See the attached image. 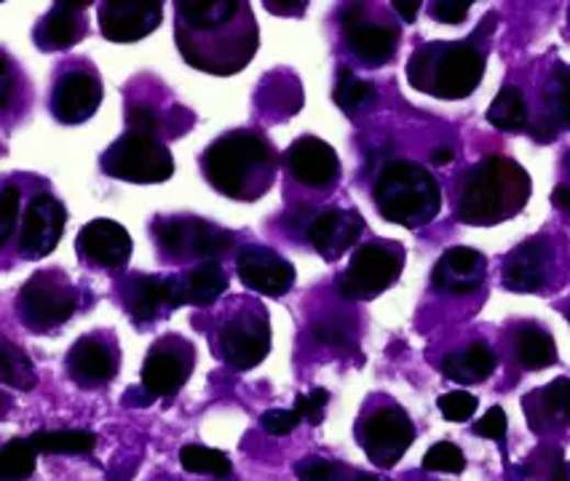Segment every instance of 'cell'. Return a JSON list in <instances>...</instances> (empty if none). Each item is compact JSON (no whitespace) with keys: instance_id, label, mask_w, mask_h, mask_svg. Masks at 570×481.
Listing matches in <instances>:
<instances>
[{"instance_id":"ba28073f","label":"cell","mask_w":570,"mask_h":481,"mask_svg":"<svg viewBox=\"0 0 570 481\" xmlns=\"http://www.w3.org/2000/svg\"><path fill=\"white\" fill-rule=\"evenodd\" d=\"M400 251L385 244H365L354 251L351 265L338 279V292L346 300H372L400 279Z\"/></svg>"},{"instance_id":"e0dca14e","label":"cell","mask_w":570,"mask_h":481,"mask_svg":"<svg viewBox=\"0 0 570 481\" xmlns=\"http://www.w3.org/2000/svg\"><path fill=\"white\" fill-rule=\"evenodd\" d=\"M287 166L298 182L309 188H333L338 182V153L318 137H300L287 150Z\"/></svg>"},{"instance_id":"f5cc1de1","label":"cell","mask_w":570,"mask_h":481,"mask_svg":"<svg viewBox=\"0 0 570 481\" xmlns=\"http://www.w3.org/2000/svg\"><path fill=\"white\" fill-rule=\"evenodd\" d=\"M568 318H570V313H568Z\"/></svg>"},{"instance_id":"7bdbcfd3","label":"cell","mask_w":570,"mask_h":481,"mask_svg":"<svg viewBox=\"0 0 570 481\" xmlns=\"http://www.w3.org/2000/svg\"><path fill=\"white\" fill-rule=\"evenodd\" d=\"M469 9H471L469 0H437V3L432 5V14L437 22L458 24L469 16Z\"/></svg>"},{"instance_id":"8d00e7d4","label":"cell","mask_w":570,"mask_h":481,"mask_svg":"<svg viewBox=\"0 0 570 481\" xmlns=\"http://www.w3.org/2000/svg\"><path fill=\"white\" fill-rule=\"evenodd\" d=\"M16 220H20V190L14 184H5L0 195V244H9Z\"/></svg>"},{"instance_id":"bcb514c9","label":"cell","mask_w":570,"mask_h":481,"mask_svg":"<svg viewBox=\"0 0 570 481\" xmlns=\"http://www.w3.org/2000/svg\"><path fill=\"white\" fill-rule=\"evenodd\" d=\"M394 9L400 11L404 22H415V16L421 11V0H394Z\"/></svg>"},{"instance_id":"4dcf8cb0","label":"cell","mask_w":570,"mask_h":481,"mask_svg":"<svg viewBox=\"0 0 570 481\" xmlns=\"http://www.w3.org/2000/svg\"><path fill=\"white\" fill-rule=\"evenodd\" d=\"M35 458L38 449L27 439H11L0 449V479L3 481H24L35 473Z\"/></svg>"},{"instance_id":"5bb4252c","label":"cell","mask_w":570,"mask_h":481,"mask_svg":"<svg viewBox=\"0 0 570 481\" xmlns=\"http://www.w3.org/2000/svg\"><path fill=\"white\" fill-rule=\"evenodd\" d=\"M102 102V83L94 70H67L52 91V110L59 123H83L97 113Z\"/></svg>"},{"instance_id":"83f0119b","label":"cell","mask_w":570,"mask_h":481,"mask_svg":"<svg viewBox=\"0 0 570 481\" xmlns=\"http://www.w3.org/2000/svg\"><path fill=\"white\" fill-rule=\"evenodd\" d=\"M38 455H89L97 447L91 430H35L30 436Z\"/></svg>"},{"instance_id":"f35d334b","label":"cell","mask_w":570,"mask_h":481,"mask_svg":"<svg viewBox=\"0 0 570 481\" xmlns=\"http://www.w3.org/2000/svg\"><path fill=\"white\" fill-rule=\"evenodd\" d=\"M329 393L324 388H316L311 391L309 396H298L295 399V410L303 415V421H309L311 425H318L324 421V410H327Z\"/></svg>"},{"instance_id":"ac0fdd59","label":"cell","mask_w":570,"mask_h":481,"mask_svg":"<svg viewBox=\"0 0 570 481\" xmlns=\"http://www.w3.org/2000/svg\"><path fill=\"white\" fill-rule=\"evenodd\" d=\"M78 255L102 268H121L132 257V236L113 220H94L78 233Z\"/></svg>"},{"instance_id":"7402d4cb","label":"cell","mask_w":570,"mask_h":481,"mask_svg":"<svg viewBox=\"0 0 570 481\" xmlns=\"http://www.w3.org/2000/svg\"><path fill=\"white\" fill-rule=\"evenodd\" d=\"M67 369H70L72 380L81 382V385H102V382L115 378L119 361H115L113 350L102 340H97V337H81L70 348Z\"/></svg>"},{"instance_id":"4fadbf2b","label":"cell","mask_w":570,"mask_h":481,"mask_svg":"<svg viewBox=\"0 0 570 481\" xmlns=\"http://www.w3.org/2000/svg\"><path fill=\"white\" fill-rule=\"evenodd\" d=\"M164 5L158 0H110L100 5V27L108 41L132 43L150 35L161 24Z\"/></svg>"},{"instance_id":"6da1fadb","label":"cell","mask_w":570,"mask_h":481,"mask_svg":"<svg viewBox=\"0 0 570 481\" xmlns=\"http://www.w3.org/2000/svg\"><path fill=\"white\" fill-rule=\"evenodd\" d=\"M201 169L217 193L236 201H255L271 184L276 160L262 134L236 128L206 147Z\"/></svg>"},{"instance_id":"7c38bea8","label":"cell","mask_w":570,"mask_h":481,"mask_svg":"<svg viewBox=\"0 0 570 481\" xmlns=\"http://www.w3.org/2000/svg\"><path fill=\"white\" fill-rule=\"evenodd\" d=\"M195 356L180 337H167L150 350L143 363V388L150 396H175L186 385Z\"/></svg>"},{"instance_id":"30bf717a","label":"cell","mask_w":570,"mask_h":481,"mask_svg":"<svg viewBox=\"0 0 570 481\" xmlns=\"http://www.w3.org/2000/svg\"><path fill=\"white\" fill-rule=\"evenodd\" d=\"M359 436L367 458L378 468H391L415 441V428L400 406H378L365 417Z\"/></svg>"},{"instance_id":"8fae6325","label":"cell","mask_w":570,"mask_h":481,"mask_svg":"<svg viewBox=\"0 0 570 481\" xmlns=\"http://www.w3.org/2000/svg\"><path fill=\"white\" fill-rule=\"evenodd\" d=\"M67 222L65 206L54 195L38 193L27 203L22 217L20 231V257L24 260H41V257L52 255L54 246L59 244Z\"/></svg>"},{"instance_id":"e575fe53","label":"cell","mask_w":570,"mask_h":481,"mask_svg":"<svg viewBox=\"0 0 570 481\" xmlns=\"http://www.w3.org/2000/svg\"><path fill=\"white\" fill-rule=\"evenodd\" d=\"M423 468L426 471H443V473H461L466 468V458L461 449L452 441H439L423 455Z\"/></svg>"},{"instance_id":"ab89813d","label":"cell","mask_w":570,"mask_h":481,"mask_svg":"<svg viewBox=\"0 0 570 481\" xmlns=\"http://www.w3.org/2000/svg\"><path fill=\"white\" fill-rule=\"evenodd\" d=\"M126 123L134 134H145V137H156L158 132V113L150 104H134L128 108Z\"/></svg>"},{"instance_id":"74e56055","label":"cell","mask_w":570,"mask_h":481,"mask_svg":"<svg viewBox=\"0 0 570 481\" xmlns=\"http://www.w3.org/2000/svg\"><path fill=\"white\" fill-rule=\"evenodd\" d=\"M303 415L298 410H268L266 415L260 417L262 428L268 430L271 436H287L298 428Z\"/></svg>"},{"instance_id":"836d02e7","label":"cell","mask_w":570,"mask_h":481,"mask_svg":"<svg viewBox=\"0 0 570 481\" xmlns=\"http://www.w3.org/2000/svg\"><path fill=\"white\" fill-rule=\"evenodd\" d=\"M372 97H376V89H372L370 80L354 78L351 70L343 67L338 76V86H335V102H338L343 110H348V113H354V110L372 102Z\"/></svg>"},{"instance_id":"44dd1931","label":"cell","mask_w":570,"mask_h":481,"mask_svg":"<svg viewBox=\"0 0 570 481\" xmlns=\"http://www.w3.org/2000/svg\"><path fill=\"white\" fill-rule=\"evenodd\" d=\"M485 281V257L469 246H456L445 251L434 268V287L447 294H469Z\"/></svg>"},{"instance_id":"d6a6232c","label":"cell","mask_w":570,"mask_h":481,"mask_svg":"<svg viewBox=\"0 0 570 481\" xmlns=\"http://www.w3.org/2000/svg\"><path fill=\"white\" fill-rule=\"evenodd\" d=\"M180 466L188 473H204V477H231L233 471L228 455L220 449L199 447V444H186L180 449Z\"/></svg>"},{"instance_id":"1f68e13d","label":"cell","mask_w":570,"mask_h":481,"mask_svg":"<svg viewBox=\"0 0 570 481\" xmlns=\"http://www.w3.org/2000/svg\"><path fill=\"white\" fill-rule=\"evenodd\" d=\"M0 380L5 385L16 388V391H33L35 382H38L33 361L24 356V350H20L9 340L0 343Z\"/></svg>"},{"instance_id":"f907efd6","label":"cell","mask_w":570,"mask_h":481,"mask_svg":"<svg viewBox=\"0 0 570 481\" xmlns=\"http://www.w3.org/2000/svg\"><path fill=\"white\" fill-rule=\"evenodd\" d=\"M452 158H456V153H452L450 147H437V150L432 153V164H434V166H445V164H450Z\"/></svg>"},{"instance_id":"cb8c5ba5","label":"cell","mask_w":570,"mask_h":481,"mask_svg":"<svg viewBox=\"0 0 570 481\" xmlns=\"http://www.w3.org/2000/svg\"><path fill=\"white\" fill-rule=\"evenodd\" d=\"M547 281V249L541 240H528L508 257L504 283L512 292H538Z\"/></svg>"},{"instance_id":"4316f807","label":"cell","mask_w":570,"mask_h":481,"mask_svg":"<svg viewBox=\"0 0 570 481\" xmlns=\"http://www.w3.org/2000/svg\"><path fill=\"white\" fill-rule=\"evenodd\" d=\"M525 404H536V412H530L533 425L538 423V417H544L555 428L570 425V380H551L547 388L530 393V399H525Z\"/></svg>"},{"instance_id":"d590c367","label":"cell","mask_w":570,"mask_h":481,"mask_svg":"<svg viewBox=\"0 0 570 481\" xmlns=\"http://www.w3.org/2000/svg\"><path fill=\"white\" fill-rule=\"evenodd\" d=\"M437 406L450 423H466L477 412L480 401L466 391H452V393H445V396H439Z\"/></svg>"},{"instance_id":"484cf974","label":"cell","mask_w":570,"mask_h":481,"mask_svg":"<svg viewBox=\"0 0 570 481\" xmlns=\"http://www.w3.org/2000/svg\"><path fill=\"white\" fill-rule=\"evenodd\" d=\"M182 292H186V305H212L220 294L228 289V276L220 268L217 260L199 265V268L188 270L186 276H180Z\"/></svg>"},{"instance_id":"60d3db41","label":"cell","mask_w":570,"mask_h":481,"mask_svg":"<svg viewBox=\"0 0 570 481\" xmlns=\"http://www.w3.org/2000/svg\"><path fill=\"white\" fill-rule=\"evenodd\" d=\"M474 434L485 436V439L501 441L506 436V412L501 406H493L488 410V415L482 421L474 423Z\"/></svg>"},{"instance_id":"f546056e","label":"cell","mask_w":570,"mask_h":481,"mask_svg":"<svg viewBox=\"0 0 570 481\" xmlns=\"http://www.w3.org/2000/svg\"><path fill=\"white\" fill-rule=\"evenodd\" d=\"M517 361L523 369H547L557 361V345L551 340V335H547L544 329H536V326H528V329L519 332L517 337Z\"/></svg>"},{"instance_id":"ffe728a7","label":"cell","mask_w":570,"mask_h":481,"mask_svg":"<svg viewBox=\"0 0 570 481\" xmlns=\"http://www.w3.org/2000/svg\"><path fill=\"white\" fill-rule=\"evenodd\" d=\"M128 313L137 321H153L161 307L186 305V292H182L180 276H137L128 283L126 298Z\"/></svg>"},{"instance_id":"8992f818","label":"cell","mask_w":570,"mask_h":481,"mask_svg":"<svg viewBox=\"0 0 570 481\" xmlns=\"http://www.w3.org/2000/svg\"><path fill=\"white\" fill-rule=\"evenodd\" d=\"M156 238L171 260H217L233 246V233L199 217H167L156 222Z\"/></svg>"},{"instance_id":"b9f144b4","label":"cell","mask_w":570,"mask_h":481,"mask_svg":"<svg viewBox=\"0 0 570 481\" xmlns=\"http://www.w3.org/2000/svg\"><path fill=\"white\" fill-rule=\"evenodd\" d=\"M295 477L300 481H333L335 466L324 458H305L295 466Z\"/></svg>"},{"instance_id":"ee69618b","label":"cell","mask_w":570,"mask_h":481,"mask_svg":"<svg viewBox=\"0 0 570 481\" xmlns=\"http://www.w3.org/2000/svg\"><path fill=\"white\" fill-rule=\"evenodd\" d=\"M314 337L324 345H335V348H346L348 345V329L340 324V321H318L314 324Z\"/></svg>"},{"instance_id":"3957f363","label":"cell","mask_w":570,"mask_h":481,"mask_svg":"<svg viewBox=\"0 0 570 481\" xmlns=\"http://www.w3.org/2000/svg\"><path fill=\"white\" fill-rule=\"evenodd\" d=\"M485 57L474 43H434L415 52L407 67L410 83L439 100H463L480 86Z\"/></svg>"},{"instance_id":"277c9868","label":"cell","mask_w":570,"mask_h":481,"mask_svg":"<svg viewBox=\"0 0 570 481\" xmlns=\"http://www.w3.org/2000/svg\"><path fill=\"white\" fill-rule=\"evenodd\" d=\"M378 212L389 222L421 227L439 212V184L426 169L410 160L385 166L376 184Z\"/></svg>"},{"instance_id":"d4e9b609","label":"cell","mask_w":570,"mask_h":481,"mask_svg":"<svg viewBox=\"0 0 570 481\" xmlns=\"http://www.w3.org/2000/svg\"><path fill=\"white\" fill-rule=\"evenodd\" d=\"M493 369H495V354L490 350V345L482 340L471 343L469 348L463 350H452V354H447L443 361V372L447 378L463 382V385L488 380L490 374H493Z\"/></svg>"},{"instance_id":"2e32d148","label":"cell","mask_w":570,"mask_h":481,"mask_svg":"<svg viewBox=\"0 0 570 481\" xmlns=\"http://www.w3.org/2000/svg\"><path fill=\"white\" fill-rule=\"evenodd\" d=\"M343 33H346L348 46L354 48V54L367 65H383L394 57L396 52V41H400V33H396L391 24H370L365 20V5L351 3L346 5L343 11Z\"/></svg>"},{"instance_id":"7a4b0ae2","label":"cell","mask_w":570,"mask_h":481,"mask_svg":"<svg viewBox=\"0 0 570 481\" xmlns=\"http://www.w3.org/2000/svg\"><path fill=\"white\" fill-rule=\"evenodd\" d=\"M530 195V177L519 164L508 158H485L466 175L458 217L471 225L501 222L523 209Z\"/></svg>"},{"instance_id":"7dc6e473","label":"cell","mask_w":570,"mask_h":481,"mask_svg":"<svg viewBox=\"0 0 570 481\" xmlns=\"http://www.w3.org/2000/svg\"><path fill=\"white\" fill-rule=\"evenodd\" d=\"M547 481H570V462L562 460V455H557V460L551 462Z\"/></svg>"},{"instance_id":"d6986e66","label":"cell","mask_w":570,"mask_h":481,"mask_svg":"<svg viewBox=\"0 0 570 481\" xmlns=\"http://www.w3.org/2000/svg\"><path fill=\"white\" fill-rule=\"evenodd\" d=\"M365 222L357 212H346V209H329V212L316 214L309 225V240L316 246L318 255L324 260H338L343 251L354 246L359 238Z\"/></svg>"},{"instance_id":"5b68a950","label":"cell","mask_w":570,"mask_h":481,"mask_svg":"<svg viewBox=\"0 0 570 481\" xmlns=\"http://www.w3.org/2000/svg\"><path fill=\"white\" fill-rule=\"evenodd\" d=\"M102 169L110 177L134 184L167 182L175 175V158L156 137L128 132L102 156Z\"/></svg>"},{"instance_id":"52a82bcc","label":"cell","mask_w":570,"mask_h":481,"mask_svg":"<svg viewBox=\"0 0 570 481\" xmlns=\"http://www.w3.org/2000/svg\"><path fill=\"white\" fill-rule=\"evenodd\" d=\"M78 294L57 270H41L22 287L20 313L33 329H52L76 313Z\"/></svg>"},{"instance_id":"f1b7e54d","label":"cell","mask_w":570,"mask_h":481,"mask_svg":"<svg viewBox=\"0 0 570 481\" xmlns=\"http://www.w3.org/2000/svg\"><path fill=\"white\" fill-rule=\"evenodd\" d=\"M488 121L501 132H519L528 123V104L517 86H504L488 110Z\"/></svg>"},{"instance_id":"603a6c76","label":"cell","mask_w":570,"mask_h":481,"mask_svg":"<svg viewBox=\"0 0 570 481\" xmlns=\"http://www.w3.org/2000/svg\"><path fill=\"white\" fill-rule=\"evenodd\" d=\"M86 0L81 3H57L52 14L46 16L35 30V43L43 48H70L86 33Z\"/></svg>"},{"instance_id":"f6af8a7d","label":"cell","mask_w":570,"mask_h":481,"mask_svg":"<svg viewBox=\"0 0 570 481\" xmlns=\"http://www.w3.org/2000/svg\"><path fill=\"white\" fill-rule=\"evenodd\" d=\"M0 80H3V91H0V110H5L11 102V91H14V76H11L9 57H3V76H0Z\"/></svg>"},{"instance_id":"9c48e42d","label":"cell","mask_w":570,"mask_h":481,"mask_svg":"<svg viewBox=\"0 0 570 481\" xmlns=\"http://www.w3.org/2000/svg\"><path fill=\"white\" fill-rule=\"evenodd\" d=\"M220 350L233 369H253L271 350V326L266 307L249 305V311L236 313L220 329Z\"/></svg>"},{"instance_id":"c3c4849f","label":"cell","mask_w":570,"mask_h":481,"mask_svg":"<svg viewBox=\"0 0 570 481\" xmlns=\"http://www.w3.org/2000/svg\"><path fill=\"white\" fill-rule=\"evenodd\" d=\"M266 9H273V14H303L305 3H298V0H292V3H273V0H266Z\"/></svg>"},{"instance_id":"9a60e30c","label":"cell","mask_w":570,"mask_h":481,"mask_svg":"<svg viewBox=\"0 0 570 481\" xmlns=\"http://www.w3.org/2000/svg\"><path fill=\"white\" fill-rule=\"evenodd\" d=\"M238 279L268 298H284L295 283V268L266 246H249L238 255Z\"/></svg>"},{"instance_id":"681fc988","label":"cell","mask_w":570,"mask_h":481,"mask_svg":"<svg viewBox=\"0 0 570 481\" xmlns=\"http://www.w3.org/2000/svg\"><path fill=\"white\" fill-rule=\"evenodd\" d=\"M551 201H555V206L560 209V212L570 214V188H566V184H560V188L551 193Z\"/></svg>"},{"instance_id":"816d5d0a","label":"cell","mask_w":570,"mask_h":481,"mask_svg":"<svg viewBox=\"0 0 570 481\" xmlns=\"http://www.w3.org/2000/svg\"><path fill=\"white\" fill-rule=\"evenodd\" d=\"M357 481H383V479H378V477H370V473H361V477H357Z\"/></svg>"}]
</instances>
